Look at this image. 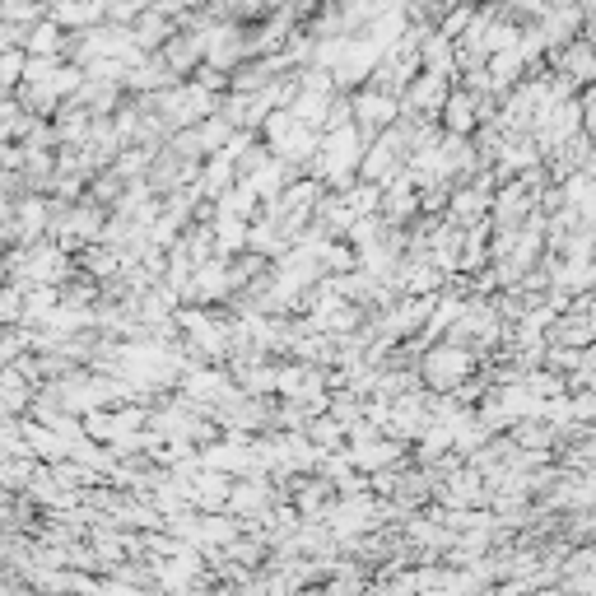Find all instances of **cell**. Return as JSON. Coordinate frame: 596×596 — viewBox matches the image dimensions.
<instances>
[{
  "label": "cell",
  "instance_id": "cell-3",
  "mask_svg": "<svg viewBox=\"0 0 596 596\" xmlns=\"http://www.w3.org/2000/svg\"><path fill=\"white\" fill-rule=\"evenodd\" d=\"M28 401H33V392H28V382L19 368H0V410H24Z\"/></svg>",
  "mask_w": 596,
  "mask_h": 596
},
{
  "label": "cell",
  "instance_id": "cell-5",
  "mask_svg": "<svg viewBox=\"0 0 596 596\" xmlns=\"http://www.w3.org/2000/svg\"><path fill=\"white\" fill-rule=\"evenodd\" d=\"M513 443L545 447V443H550V429H545V424H536V420H527V424H517V429H513Z\"/></svg>",
  "mask_w": 596,
  "mask_h": 596
},
{
  "label": "cell",
  "instance_id": "cell-2",
  "mask_svg": "<svg viewBox=\"0 0 596 596\" xmlns=\"http://www.w3.org/2000/svg\"><path fill=\"white\" fill-rule=\"evenodd\" d=\"M271 508V485L266 480H243V485L229 489V503H224V513L233 517H261Z\"/></svg>",
  "mask_w": 596,
  "mask_h": 596
},
{
  "label": "cell",
  "instance_id": "cell-1",
  "mask_svg": "<svg viewBox=\"0 0 596 596\" xmlns=\"http://www.w3.org/2000/svg\"><path fill=\"white\" fill-rule=\"evenodd\" d=\"M420 373H424V382H429L434 392H452V387H461L466 373H471V354L461 350V345H438V350L424 354Z\"/></svg>",
  "mask_w": 596,
  "mask_h": 596
},
{
  "label": "cell",
  "instance_id": "cell-4",
  "mask_svg": "<svg viewBox=\"0 0 596 596\" xmlns=\"http://www.w3.org/2000/svg\"><path fill=\"white\" fill-rule=\"evenodd\" d=\"M354 108H359V122L373 126V131H382V126L392 122V98H382V94H364Z\"/></svg>",
  "mask_w": 596,
  "mask_h": 596
}]
</instances>
